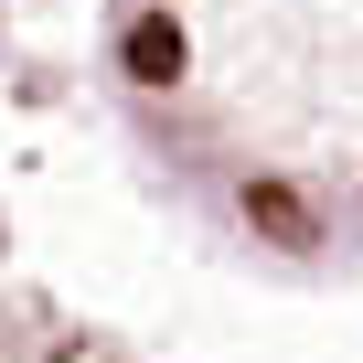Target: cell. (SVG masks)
<instances>
[{
	"instance_id": "1",
	"label": "cell",
	"mask_w": 363,
	"mask_h": 363,
	"mask_svg": "<svg viewBox=\"0 0 363 363\" xmlns=\"http://www.w3.org/2000/svg\"><path fill=\"white\" fill-rule=\"evenodd\" d=\"M246 225L257 235H278V246H310L320 225H310V203L289 193V182H246Z\"/></svg>"
},
{
	"instance_id": "2",
	"label": "cell",
	"mask_w": 363,
	"mask_h": 363,
	"mask_svg": "<svg viewBox=\"0 0 363 363\" xmlns=\"http://www.w3.org/2000/svg\"><path fill=\"white\" fill-rule=\"evenodd\" d=\"M118 54H128V75H139V86H171V75H182V33H171V11L128 22V43H118Z\"/></svg>"
}]
</instances>
